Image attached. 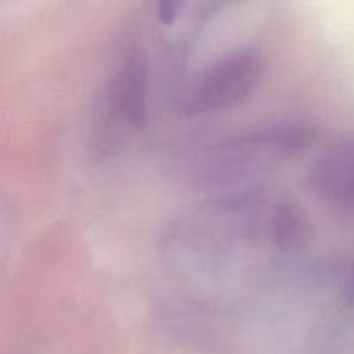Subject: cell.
Listing matches in <instances>:
<instances>
[{
	"mask_svg": "<svg viewBox=\"0 0 354 354\" xmlns=\"http://www.w3.org/2000/svg\"><path fill=\"white\" fill-rule=\"evenodd\" d=\"M265 75V61L252 48L223 55L194 83L185 100L189 113H216L244 102Z\"/></svg>",
	"mask_w": 354,
	"mask_h": 354,
	"instance_id": "2",
	"label": "cell"
},
{
	"mask_svg": "<svg viewBox=\"0 0 354 354\" xmlns=\"http://www.w3.org/2000/svg\"><path fill=\"white\" fill-rule=\"evenodd\" d=\"M337 289L342 301L354 306V259H348L339 268Z\"/></svg>",
	"mask_w": 354,
	"mask_h": 354,
	"instance_id": "5",
	"label": "cell"
},
{
	"mask_svg": "<svg viewBox=\"0 0 354 354\" xmlns=\"http://www.w3.org/2000/svg\"><path fill=\"white\" fill-rule=\"evenodd\" d=\"M270 235L277 248L283 251L299 249L310 237V225L297 207L289 204L275 206L270 220Z\"/></svg>",
	"mask_w": 354,
	"mask_h": 354,
	"instance_id": "4",
	"label": "cell"
},
{
	"mask_svg": "<svg viewBox=\"0 0 354 354\" xmlns=\"http://www.w3.org/2000/svg\"><path fill=\"white\" fill-rule=\"evenodd\" d=\"M178 7L180 3L173 2H161L158 3V19L161 21L162 24H171L175 23V19L178 17Z\"/></svg>",
	"mask_w": 354,
	"mask_h": 354,
	"instance_id": "6",
	"label": "cell"
},
{
	"mask_svg": "<svg viewBox=\"0 0 354 354\" xmlns=\"http://www.w3.org/2000/svg\"><path fill=\"white\" fill-rule=\"evenodd\" d=\"M99 107V133L109 138H123L144 127L147 120V61L137 47L124 52L111 71L102 90Z\"/></svg>",
	"mask_w": 354,
	"mask_h": 354,
	"instance_id": "1",
	"label": "cell"
},
{
	"mask_svg": "<svg viewBox=\"0 0 354 354\" xmlns=\"http://www.w3.org/2000/svg\"><path fill=\"white\" fill-rule=\"evenodd\" d=\"M311 189L334 207L354 211V135L332 142L310 171Z\"/></svg>",
	"mask_w": 354,
	"mask_h": 354,
	"instance_id": "3",
	"label": "cell"
}]
</instances>
